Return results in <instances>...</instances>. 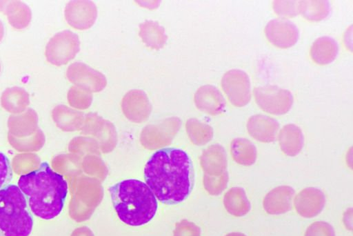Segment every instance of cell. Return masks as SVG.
I'll use <instances>...</instances> for the list:
<instances>
[{
	"mask_svg": "<svg viewBox=\"0 0 353 236\" xmlns=\"http://www.w3.org/2000/svg\"><path fill=\"white\" fill-rule=\"evenodd\" d=\"M121 108L129 120L141 123L149 117L152 111V105L144 91L133 89L128 91L123 97Z\"/></svg>",
	"mask_w": 353,
	"mask_h": 236,
	"instance_id": "obj_13",
	"label": "cell"
},
{
	"mask_svg": "<svg viewBox=\"0 0 353 236\" xmlns=\"http://www.w3.org/2000/svg\"><path fill=\"white\" fill-rule=\"evenodd\" d=\"M186 131L191 141L197 146L207 144L213 137L212 128L195 118L187 121Z\"/></svg>",
	"mask_w": 353,
	"mask_h": 236,
	"instance_id": "obj_27",
	"label": "cell"
},
{
	"mask_svg": "<svg viewBox=\"0 0 353 236\" xmlns=\"http://www.w3.org/2000/svg\"><path fill=\"white\" fill-rule=\"evenodd\" d=\"M119 218L125 224L139 226L148 223L157 210V201L144 182L130 179L109 188Z\"/></svg>",
	"mask_w": 353,
	"mask_h": 236,
	"instance_id": "obj_3",
	"label": "cell"
},
{
	"mask_svg": "<svg viewBox=\"0 0 353 236\" xmlns=\"http://www.w3.org/2000/svg\"><path fill=\"white\" fill-rule=\"evenodd\" d=\"M174 236H201V229L194 223L183 219L176 224Z\"/></svg>",
	"mask_w": 353,
	"mask_h": 236,
	"instance_id": "obj_35",
	"label": "cell"
},
{
	"mask_svg": "<svg viewBox=\"0 0 353 236\" xmlns=\"http://www.w3.org/2000/svg\"><path fill=\"white\" fill-rule=\"evenodd\" d=\"M80 50L77 34L65 30L55 34L46 47V57L50 63L59 66L72 60Z\"/></svg>",
	"mask_w": 353,
	"mask_h": 236,
	"instance_id": "obj_5",
	"label": "cell"
},
{
	"mask_svg": "<svg viewBox=\"0 0 353 236\" xmlns=\"http://www.w3.org/2000/svg\"><path fill=\"white\" fill-rule=\"evenodd\" d=\"M257 105L264 111L276 115L287 113L294 98L291 92L276 85H265L254 88Z\"/></svg>",
	"mask_w": 353,
	"mask_h": 236,
	"instance_id": "obj_6",
	"label": "cell"
},
{
	"mask_svg": "<svg viewBox=\"0 0 353 236\" xmlns=\"http://www.w3.org/2000/svg\"><path fill=\"white\" fill-rule=\"evenodd\" d=\"M145 184L156 198L165 204L185 200L194 185V170L188 154L178 148L156 151L144 168Z\"/></svg>",
	"mask_w": 353,
	"mask_h": 236,
	"instance_id": "obj_1",
	"label": "cell"
},
{
	"mask_svg": "<svg viewBox=\"0 0 353 236\" xmlns=\"http://www.w3.org/2000/svg\"><path fill=\"white\" fill-rule=\"evenodd\" d=\"M196 108L211 115L222 113L225 108V100L220 90L214 86L207 84L199 87L194 96Z\"/></svg>",
	"mask_w": 353,
	"mask_h": 236,
	"instance_id": "obj_15",
	"label": "cell"
},
{
	"mask_svg": "<svg viewBox=\"0 0 353 236\" xmlns=\"http://www.w3.org/2000/svg\"><path fill=\"white\" fill-rule=\"evenodd\" d=\"M70 150L81 154L100 155L99 146L96 139L91 137H79L72 139Z\"/></svg>",
	"mask_w": 353,
	"mask_h": 236,
	"instance_id": "obj_31",
	"label": "cell"
},
{
	"mask_svg": "<svg viewBox=\"0 0 353 236\" xmlns=\"http://www.w3.org/2000/svg\"><path fill=\"white\" fill-rule=\"evenodd\" d=\"M53 114L58 125L63 130H74L83 126L84 114L81 112L59 105L54 109Z\"/></svg>",
	"mask_w": 353,
	"mask_h": 236,
	"instance_id": "obj_25",
	"label": "cell"
},
{
	"mask_svg": "<svg viewBox=\"0 0 353 236\" xmlns=\"http://www.w3.org/2000/svg\"><path fill=\"white\" fill-rule=\"evenodd\" d=\"M2 106L12 111L23 109L29 104V94L20 87H11L6 88L1 95Z\"/></svg>",
	"mask_w": 353,
	"mask_h": 236,
	"instance_id": "obj_28",
	"label": "cell"
},
{
	"mask_svg": "<svg viewBox=\"0 0 353 236\" xmlns=\"http://www.w3.org/2000/svg\"><path fill=\"white\" fill-rule=\"evenodd\" d=\"M279 143L281 150L286 155H297L304 144V137L300 127L293 124L285 125L279 132Z\"/></svg>",
	"mask_w": 353,
	"mask_h": 236,
	"instance_id": "obj_20",
	"label": "cell"
},
{
	"mask_svg": "<svg viewBox=\"0 0 353 236\" xmlns=\"http://www.w3.org/2000/svg\"><path fill=\"white\" fill-rule=\"evenodd\" d=\"M139 37L144 44L152 49L159 50L166 43L168 36L165 29L157 21L146 20L139 24Z\"/></svg>",
	"mask_w": 353,
	"mask_h": 236,
	"instance_id": "obj_22",
	"label": "cell"
},
{
	"mask_svg": "<svg viewBox=\"0 0 353 236\" xmlns=\"http://www.w3.org/2000/svg\"><path fill=\"white\" fill-rule=\"evenodd\" d=\"M305 236H335V232L330 224L316 222L307 228Z\"/></svg>",
	"mask_w": 353,
	"mask_h": 236,
	"instance_id": "obj_34",
	"label": "cell"
},
{
	"mask_svg": "<svg viewBox=\"0 0 353 236\" xmlns=\"http://www.w3.org/2000/svg\"><path fill=\"white\" fill-rule=\"evenodd\" d=\"M82 133L93 135L103 153L113 150L117 143V134L113 124L94 112L85 115Z\"/></svg>",
	"mask_w": 353,
	"mask_h": 236,
	"instance_id": "obj_8",
	"label": "cell"
},
{
	"mask_svg": "<svg viewBox=\"0 0 353 236\" xmlns=\"http://www.w3.org/2000/svg\"><path fill=\"white\" fill-rule=\"evenodd\" d=\"M229 176L227 170L219 176L203 175V186L206 191L212 195H219L227 187Z\"/></svg>",
	"mask_w": 353,
	"mask_h": 236,
	"instance_id": "obj_30",
	"label": "cell"
},
{
	"mask_svg": "<svg viewBox=\"0 0 353 236\" xmlns=\"http://www.w3.org/2000/svg\"><path fill=\"white\" fill-rule=\"evenodd\" d=\"M0 72H1V63H0Z\"/></svg>",
	"mask_w": 353,
	"mask_h": 236,
	"instance_id": "obj_39",
	"label": "cell"
},
{
	"mask_svg": "<svg viewBox=\"0 0 353 236\" xmlns=\"http://www.w3.org/2000/svg\"><path fill=\"white\" fill-rule=\"evenodd\" d=\"M66 76L71 83L90 92H100L107 84L103 74L83 62L71 63L67 69Z\"/></svg>",
	"mask_w": 353,
	"mask_h": 236,
	"instance_id": "obj_10",
	"label": "cell"
},
{
	"mask_svg": "<svg viewBox=\"0 0 353 236\" xmlns=\"http://www.w3.org/2000/svg\"><path fill=\"white\" fill-rule=\"evenodd\" d=\"M12 178V170L7 156L0 151V190L9 184Z\"/></svg>",
	"mask_w": 353,
	"mask_h": 236,
	"instance_id": "obj_36",
	"label": "cell"
},
{
	"mask_svg": "<svg viewBox=\"0 0 353 236\" xmlns=\"http://www.w3.org/2000/svg\"><path fill=\"white\" fill-rule=\"evenodd\" d=\"M300 1L296 0H274L273 10L275 13L283 17H292L299 12Z\"/></svg>",
	"mask_w": 353,
	"mask_h": 236,
	"instance_id": "obj_33",
	"label": "cell"
},
{
	"mask_svg": "<svg viewBox=\"0 0 353 236\" xmlns=\"http://www.w3.org/2000/svg\"><path fill=\"white\" fill-rule=\"evenodd\" d=\"M339 52V44L332 37L322 36L316 39L310 48V55L316 63L325 65L331 63Z\"/></svg>",
	"mask_w": 353,
	"mask_h": 236,
	"instance_id": "obj_21",
	"label": "cell"
},
{
	"mask_svg": "<svg viewBox=\"0 0 353 236\" xmlns=\"http://www.w3.org/2000/svg\"><path fill=\"white\" fill-rule=\"evenodd\" d=\"M4 35V27L2 21L0 19V41L2 40Z\"/></svg>",
	"mask_w": 353,
	"mask_h": 236,
	"instance_id": "obj_37",
	"label": "cell"
},
{
	"mask_svg": "<svg viewBox=\"0 0 353 236\" xmlns=\"http://www.w3.org/2000/svg\"><path fill=\"white\" fill-rule=\"evenodd\" d=\"M330 4L327 0H303L299 3V12L310 21H321L330 14Z\"/></svg>",
	"mask_w": 353,
	"mask_h": 236,
	"instance_id": "obj_26",
	"label": "cell"
},
{
	"mask_svg": "<svg viewBox=\"0 0 353 236\" xmlns=\"http://www.w3.org/2000/svg\"><path fill=\"white\" fill-rule=\"evenodd\" d=\"M68 23L78 30L90 28L97 17V8L90 0H72L69 1L64 10Z\"/></svg>",
	"mask_w": 353,
	"mask_h": 236,
	"instance_id": "obj_11",
	"label": "cell"
},
{
	"mask_svg": "<svg viewBox=\"0 0 353 236\" xmlns=\"http://www.w3.org/2000/svg\"><path fill=\"white\" fill-rule=\"evenodd\" d=\"M225 236H246V235H245L244 234L241 233H231L226 235Z\"/></svg>",
	"mask_w": 353,
	"mask_h": 236,
	"instance_id": "obj_38",
	"label": "cell"
},
{
	"mask_svg": "<svg viewBox=\"0 0 353 236\" xmlns=\"http://www.w3.org/2000/svg\"><path fill=\"white\" fill-rule=\"evenodd\" d=\"M279 129V122L274 118L264 115L251 116L247 122L248 133L257 141L273 142Z\"/></svg>",
	"mask_w": 353,
	"mask_h": 236,
	"instance_id": "obj_16",
	"label": "cell"
},
{
	"mask_svg": "<svg viewBox=\"0 0 353 236\" xmlns=\"http://www.w3.org/2000/svg\"><path fill=\"white\" fill-rule=\"evenodd\" d=\"M67 97L69 104L79 109L88 108L92 101V92L77 86L69 89Z\"/></svg>",
	"mask_w": 353,
	"mask_h": 236,
	"instance_id": "obj_29",
	"label": "cell"
},
{
	"mask_svg": "<svg viewBox=\"0 0 353 236\" xmlns=\"http://www.w3.org/2000/svg\"><path fill=\"white\" fill-rule=\"evenodd\" d=\"M265 32L268 41L275 46L287 48L298 41L299 31L291 21L284 18H275L268 21Z\"/></svg>",
	"mask_w": 353,
	"mask_h": 236,
	"instance_id": "obj_12",
	"label": "cell"
},
{
	"mask_svg": "<svg viewBox=\"0 0 353 236\" xmlns=\"http://www.w3.org/2000/svg\"><path fill=\"white\" fill-rule=\"evenodd\" d=\"M181 126L179 118L172 117L158 124L145 126L140 135L141 144L147 149L154 150L171 144Z\"/></svg>",
	"mask_w": 353,
	"mask_h": 236,
	"instance_id": "obj_7",
	"label": "cell"
},
{
	"mask_svg": "<svg viewBox=\"0 0 353 236\" xmlns=\"http://www.w3.org/2000/svg\"><path fill=\"white\" fill-rule=\"evenodd\" d=\"M294 189L289 186H280L270 190L264 197L263 206L270 215H280L291 209Z\"/></svg>",
	"mask_w": 353,
	"mask_h": 236,
	"instance_id": "obj_17",
	"label": "cell"
},
{
	"mask_svg": "<svg viewBox=\"0 0 353 236\" xmlns=\"http://www.w3.org/2000/svg\"><path fill=\"white\" fill-rule=\"evenodd\" d=\"M325 204L324 193L319 188L308 187L302 190L294 199L296 212L305 218H311L319 215Z\"/></svg>",
	"mask_w": 353,
	"mask_h": 236,
	"instance_id": "obj_14",
	"label": "cell"
},
{
	"mask_svg": "<svg viewBox=\"0 0 353 236\" xmlns=\"http://www.w3.org/2000/svg\"><path fill=\"white\" fill-rule=\"evenodd\" d=\"M230 151L234 160L243 166L254 164L257 151L254 144L245 138L234 139L230 144Z\"/></svg>",
	"mask_w": 353,
	"mask_h": 236,
	"instance_id": "obj_24",
	"label": "cell"
},
{
	"mask_svg": "<svg viewBox=\"0 0 353 236\" xmlns=\"http://www.w3.org/2000/svg\"><path fill=\"white\" fill-rule=\"evenodd\" d=\"M200 164L205 174L219 176L226 171L228 161L224 148L218 144L205 149L201 157Z\"/></svg>",
	"mask_w": 353,
	"mask_h": 236,
	"instance_id": "obj_18",
	"label": "cell"
},
{
	"mask_svg": "<svg viewBox=\"0 0 353 236\" xmlns=\"http://www.w3.org/2000/svg\"><path fill=\"white\" fill-rule=\"evenodd\" d=\"M83 163L88 175L96 176L101 181L104 179L108 173L107 167L99 155H88Z\"/></svg>",
	"mask_w": 353,
	"mask_h": 236,
	"instance_id": "obj_32",
	"label": "cell"
},
{
	"mask_svg": "<svg viewBox=\"0 0 353 236\" xmlns=\"http://www.w3.org/2000/svg\"><path fill=\"white\" fill-rule=\"evenodd\" d=\"M0 11L5 14L9 23L15 29H23L30 23V8L21 1H0Z\"/></svg>",
	"mask_w": 353,
	"mask_h": 236,
	"instance_id": "obj_19",
	"label": "cell"
},
{
	"mask_svg": "<svg viewBox=\"0 0 353 236\" xmlns=\"http://www.w3.org/2000/svg\"><path fill=\"white\" fill-rule=\"evenodd\" d=\"M18 187L35 216L46 220L58 216L68 194V183L62 175L54 172L47 162L34 170L20 176Z\"/></svg>",
	"mask_w": 353,
	"mask_h": 236,
	"instance_id": "obj_2",
	"label": "cell"
},
{
	"mask_svg": "<svg viewBox=\"0 0 353 236\" xmlns=\"http://www.w3.org/2000/svg\"><path fill=\"white\" fill-rule=\"evenodd\" d=\"M223 204L227 211L236 217L246 215L251 208L245 192L241 187L230 188L224 195Z\"/></svg>",
	"mask_w": 353,
	"mask_h": 236,
	"instance_id": "obj_23",
	"label": "cell"
},
{
	"mask_svg": "<svg viewBox=\"0 0 353 236\" xmlns=\"http://www.w3.org/2000/svg\"><path fill=\"white\" fill-rule=\"evenodd\" d=\"M221 86L232 104L247 105L251 99V84L248 75L239 69H232L222 77Z\"/></svg>",
	"mask_w": 353,
	"mask_h": 236,
	"instance_id": "obj_9",
	"label": "cell"
},
{
	"mask_svg": "<svg viewBox=\"0 0 353 236\" xmlns=\"http://www.w3.org/2000/svg\"><path fill=\"white\" fill-rule=\"evenodd\" d=\"M34 218L18 186L0 190V236H29Z\"/></svg>",
	"mask_w": 353,
	"mask_h": 236,
	"instance_id": "obj_4",
	"label": "cell"
}]
</instances>
